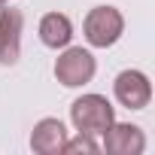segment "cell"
I'll list each match as a JSON object with an SVG mask.
<instances>
[{"mask_svg": "<svg viewBox=\"0 0 155 155\" xmlns=\"http://www.w3.org/2000/svg\"><path fill=\"white\" fill-rule=\"evenodd\" d=\"M70 122L76 131L101 137L113 122H116V107L104 94H82L70 104Z\"/></svg>", "mask_w": 155, "mask_h": 155, "instance_id": "cell-1", "label": "cell"}, {"mask_svg": "<svg viewBox=\"0 0 155 155\" xmlns=\"http://www.w3.org/2000/svg\"><path fill=\"white\" fill-rule=\"evenodd\" d=\"M82 34L91 49H110L125 34V15L116 6H94L82 18Z\"/></svg>", "mask_w": 155, "mask_h": 155, "instance_id": "cell-2", "label": "cell"}, {"mask_svg": "<svg viewBox=\"0 0 155 155\" xmlns=\"http://www.w3.org/2000/svg\"><path fill=\"white\" fill-rule=\"evenodd\" d=\"M97 73V61L88 49L82 46H64V52L55 61V79L64 88H82L94 79Z\"/></svg>", "mask_w": 155, "mask_h": 155, "instance_id": "cell-3", "label": "cell"}, {"mask_svg": "<svg viewBox=\"0 0 155 155\" xmlns=\"http://www.w3.org/2000/svg\"><path fill=\"white\" fill-rule=\"evenodd\" d=\"M113 94L125 110H146L152 101V82L143 70H122L113 82Z\"/></svg>", "mask_w": 155, "mask_h": 155, "instance_id": "cell-4", "label": "cell"}, {"mask_svg": "<svg viewBox=\"0 0 155 155\" xmlns=\"http://www.w3.org/2000/svg\"><path fill=\"white\" fill-rule=\"evenodd\" d=\"M101 137H104V149L113 155H140L146 149L143 128H137L131 122H113Z\"/></svg>", "mask_w": 155, "mask_h": 155, "instance_id": "cell-5", "label": "cell"}, {"mask_svg": "<svg viewBox=\"0 0 155 155\" xmlns=\"http://www.w3.org/2000/svg\"><path fill=\"white\" fill-rule=\"evenodd\" d=\"M21 28H25V15L18 9H0V64L3 67L18 64Z\"/></svg>", "mask_w": 155, "mask_h": 155, "instance_id": "cell-6", "label": "cell"}, {"mask_svg": "<svg viewBox=\"0 0 155 155\" xmlns=\"http://www.w3.org/2000/svg\"><path fill=\"white\" fill-rule=\"evenodd\" d=\"M67 140V128L61 119H40L31 131V149L37 155H58L64 149Z\"/></svg>", "mask_w": 155, "mask_h": 155, "instance_id": "cell-7", "label": "cell"}, {"mask_svg": "<svg viewBox=\"0 0 155 155\" xmlns=\"http://www.w3.org/2000/svg\"><path fill=\"white\" fill-rule=\"evenodd\" d=\"M37 34L46 49H64L73 40V21L64 12H46L37 25Z\"/></svg>", "mask_w": 155, "mask_h": 155, "instance_id": "cell-8", "label": "cell"}, {"mask_svg": "<svg viewBox=\"0 0 155 155\" xmlns=\"http://www.w3.org/2000/svg\"><path fill=\"white\" fill-rule=\"evenodd\" d=\"M97 149H101V146L94 143V137H91V134L76 131V137H73V140H70V137L64 140V149H61V152H85V155H94Z\"/></svg>", "mask_w": 155, "mask_h": 155, "instance_id": "cell-9", "label": "cell"}, {"mask_svg": "<svg viewBox=\"0 0 155 155\" xmlns=\"http://www.w3.org/2000/svg\"><path fill=\"white\" fill-rule=\"evenodd\" d=\"M0 9H3V0H0Z\"/></svg>", "mask_w": 155, "mask_h": 155, "instance_id": "cell-10", "label": "cell"}, {"mask_svg": "<svg viewBox=\"0 0 155 155\" xmlns=\"http://www.w3.org/2000/svg\"><path fill=\"white\" fill-rule=\"evenodd\" d=\"M3 3H6V0H3Z\"/></svg>", "mask_w": 155, "mask_h": 155, "instance_id": "cell-11", "label": "cell"}]
</instances>
